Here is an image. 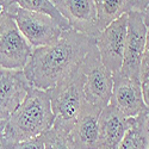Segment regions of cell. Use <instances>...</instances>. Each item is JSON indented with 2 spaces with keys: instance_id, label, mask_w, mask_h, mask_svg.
Returning <instances> with one entry per match:
<instances>
[{
  "instance_id": "cell-1",
  "label": "cell",
  "mask_w": 149,
  "mask_h": 149,
  "mask_svg": "<svg viewBox=\"0 0 149 149\" xmlns=\"http://www.w3.org/2000/svg\"><path fill=\"white\" fill-rule=\"evenodd\" d=\"M94 45L91 37L65 31L55 43L35 48L23 72L33 88L50 91L81 63Z\"/></svg>"
},
{
  "instance_id": "cell-2",
  "label": "cell",
  "mask_w": 149,
  "mask_h": 149,
  "mask_svg": "<svg viewBox=\"0 0 149 149\" xmlns=\"http://www.w3.org/2000/svg\"><path fill=\"white\" fill-rule=\"evenodd\" d=\"M54 113L50 104V91L33 88L12 113L3 130L7 149L19 142L44 135L54 125Z\"/></svg>"
},
{
  "instance_id": "cell-3",
  "label": "cell",
  "mask_w": 149,
  "mask_h": 149,
  "mask_svg": "<svg viewBox=\"0 0 149 149\" xmlns=\"http://www.w3.org/2000/svg\"><path fill=\"white\" fill-rule=\"evenodd\" d=\"M85 102L84 75L79 65L50 90V104L55 117L53 128L70 132Z\"/></svg>"
},
{
  "instance_id": "cell-4",
  "label": "cell",
  "mask_w": 149,
  "mask_h": 149,
  "mask_svg": "<svg viewBox=\"0 0 149 149\" xmlns=\"http://www.w3.org/2000/svg\"><path fill=\"white\" fill-rule=\"evenodd\" d=\"M6 13L15 19L19 31L33 49L55 43L63 33L50 17L24 10L18 6L17 1H8Z\"/></svg>"
},
{
  "instance_id": "cell-5",
  "label": "cell",
  "mask_w": 149,
  "mask_h": 149,
  "mask_svg": "<svg viewBox=\"0 0 149 149\" xmlns=\"http://www.w3.org/2000/svg\"><path fill=\"white\" fill-rule=\"evenodd\" d=\"M84 75V93L86 102L103 110L110 104L113 87V74L104 65L94 45L80 63Z\"/></svg>"
},
{
  "instance_id": "cell-6",
  "label": "cell",
  "mask_w": 149,
  "mask_h": 149,
  "mask_svg": "<svg viewBox=\"0 0 149 149\" xmlns=\"http://www.w3.org/2000/svg\"><path fill=\"white\" fill-rule=\"evenodd\" d=\"M32 52L15 19L7 13L0 17V68L23 70Z\"/></svg>"
},
{
  "instance_id": "cell-7",
  "label": "cell",
  "mask_w": 149,
  "mask_h": 149,
  "mask_svg": "<svg viewBox=\"0 0 149 149\" xmlns=\"http://www.w3.org/2000/svg\"><path fill=\"white\" fill-rule=\"evenodd\" d=\"M128 31V15L111 23L95 38V47L103 65L116 74L120 70Z\"/></svg>"
},
{
  "instance_id": "cell-8",
  "label": "cell",
  "mask_w": 149,
  "mask_h": 149,
  "mask_svg": "<svg viewBox=\"0 0 149 149\" xmlns=\"http://www.w3.org/2000/svg\"><path fill=\"white\" fill-rule=\"evenodd\" d=\"M147 38V26L140 12L128 15V31L124 48L123 65L119 73L124 77L140 80V69ZM141 81V80H140Z\"/></svg>"
},
{
  "instance_id": "cell-9",
  "label": "cell",
  "mask_w": 149,
  "mask_h": 149,
  "mask_svg": "<svg viewBox=\"0 0 149 149\" xmlns=\"http://www.w3.org/2000/svg\"><path fill=\"white\" fill-rule=\"evenodd\" d=\"M55 6L68 22L73 31L91 37L95 41L100 33L97 23L95 1L93 0H55Z\"/></svg>"
},
{
  "instance_id": "cell-10",
  "label": "cell",
  "mask_w": 149,
  "mask_h": 149,
  "mask_svg": "<svg viewBox=\"0 0 149 149\" xmlns=\"http://www.w3.org/2000/svg\"><path fill=\"white\" fill-rule=\"evenodd\" d=\"M31 87L23 70L0 68V119L5 123L8 120Z\"/></svg>"
},
{
  "instance_id": "cell-11",
  "label": "cell",
  "mask_w": 149,
  "mask_h": 149,
  "mask_svg": "<svg viewBox=\"0 0 149 149\" xmlns=\"http://www.w3.org/2000/svg\"><path fill=\"white\" fill-rule=\"evenodd\" d=\"M110 104L128 118H135L148 111L143 100L142 84L139 79L113 74V87Z\"/></svg>"
},
{
  "instance_id": "cell-12",
  "label": "cell",
  "mask_w": 149,
  "mask_h": 149,
  "mask_svg": "<svg viewBox=\"0 0 149 149\" xmlns=\"http://www.w3.org/2000/svg\"><path fill=\"white\" fill-rule=\"evenodd\" d=\"M102 110L85 102L70 130L77 149H100L99 147V116Z\"/></svg>"
},
{
  "instance_id": "cell-13",
  "label": "cell",
  "mask_w": 149,
  "mask_h": 149,
  "mask_svg": "<svg viewBox=\"0 0 149 149\" xmlns=\"http://www.w3.org/2000/svg\"><path fill=\"white\" fill-rule=\"evenodd\" d=\"M134 118H128L109 104L99 116V147L100 149H118L122 140L131 127Z\"/></svg>"
},
{
  "instance_id": "cell-14",
  "label": "cell",
  "mask_w": 149,
  "mask_h": 149,
  "mask_svg": "<svg viewBox=\"0 0 149 149\" xmlns=\"http://www.w3.org/2000/svg\"><path fill=\"white\" fill-rule=\"evenodd\" d=\"M148 0H97V23L99 31L106 29L111 23L130 12H140L148 5Z\"/></svg>"
},
{
  "instance_id": "cell-15",
  "label": "cell",
  "mask_w": 149,
  "mask_h": 149,
  "mask_svg": "<svg viewBox=\"0 0 149 149\" xmlns=\"http://www.w3.org/2000/svg\"><path fill=\"white\" fill-rule=\"evenodd\" d=\"M149 148V112L144 111L132 119L131 127L122 140L118 149Z\"/></svg>"
},
{
  "instance_id": "cell-16",
  "label": "cell",
  "mask_w": 149,
  "mask_h": 149,
  "mask_svg": "<svg viewBox=\"0 0 149 149\" xmlns=\"http://www.w3.org/2000/svg\"><path fill=\"white\" fill-rule=\"evenodd\" d=\"M17 4L19 7L24 8V10L38 12V13L50 17L62 29L63 32L70 30L68 22L60 13V11L55 6L54 1H49V0H19V1H17Z\"/></svg>"
},
{
  "instance_id": "cell-17",
  "label": "cell",
  "mask_w": 149,
  "mask_h": 149,
  "mask_svg": "<svg viewBox=\"0 0 149 149\" xmlns=\"http://www.w3.org/2000/svg\"><path fill=\"white\" fill-rule=\"evenodd\" d=\"M45 149H77L69 132H65L52 128L44 135Z\"/></svg>"
},
{
  "instance_id": "cell-18",
  "label": "cell",
  "mask_w": 149,
  "mask_h": 149,
  "mask_svg": "<svg viewBox=\"0 0 149 149\" xmlns=\"http://www.w3.org/2000/svg\"><path fill=\"white\" fill-rule=\"evenodd\" d=\"M149 79V28L147 29V38H146V45L143 57L141 62V69H140V80L141 84L147 81Z\"/></svg>"
},
{
  "instance_id": "cell-19",
  "label": "cell",
  "mask_w": 149,
  "mask_h": 149,
  "mask_svg": "<svg viewBox=\"0 0 149 149\" xmlns=\"http://www.w3.org/2000/svg\"><path fill=\"white\" fill-rule=\"evenodd\" d=\"M11 149H45L44 137H43V135H41V136H37L35 139L19 142L18 144H16Z\"/></svg>"
},
{
  "instance_id": "cell-20",
  "label": "cell",
  "mask_w": 149,
  "mask_h": 149,
  "mask_svg": "<svg viewBox=\"0 0 149 149\" xmlns=\"http://www.w3.org/2000/svg\"><path fill=\"white\" fill-rule=\"evenodd\" d=\"M142 93H143V100H144L146 107L149 112V79L142 84Z\"/></svg>"
},
{
  "instance_id": "cell-21",
  "label": "cell",
  "mask_w": 149,
  "mask_h": 149,
  "mask_svg": "<svg viewBox=\"0 0 149 149\" xmlns=\"http://www.w3.org/2000/svg\"><path fill=\"white\" fill-rule=\"evenodd\" d=\"M142 19H143V23H144V25L147 26V29L149 28V3H148V5H147V7L143 10V12H142Z\"/></svg>"
},
{
  "instance_id": "cell-22",
  "label": "cell",
  "mask_w": 149,
  "mask_h": 149,
  "mask_svg": "<svg viewBox=\"0 0 149 149\" xmlns=\"http://www.w3.org/2000/svg\"><path fill=\"white\" fill-rule=\"evenodd\" d=\"M5 122H3L0 119V149H7L5 142H4V139H3V130H4V127H5Z\"/></svg>"
},
{
  "instance_id": "cell-23",
  "label": "cell",
  "mask_w": 149,
  "mask_h": 149,
  "mask_svg": "<svg viewBox=\"0 0 149 149\" xmlns=\"http://www.w3.org/2000/svg\"><path fill=\"white\" fill-rule=\"evenodd\" d=\"M7 5H8L7 0H3V1H0V17H3V16L6 13Z\"/></svg>"
},
{
  "instance_id": "cell-24",
  "label": "cell",
  "mask_w": 149,
  "mask_h": 149,
  "mask_svg": "<svg viewBox=\"0 0 149 149\" xmlns=\"http://www.w3.org/2000/svg\"><path fill=\"white\" fill-rule=\"evenodd\" d=\"M148 149H149V148H148Z\"/></svg>"
}]
</instances>
